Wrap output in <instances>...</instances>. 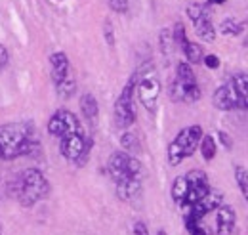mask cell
<instances>
[{
  "label": "cell",
  "mask_w": 248,
  "mask_h": 235,
  "mask_svg": "<svg viewBox=\"0 0 248 235\" xmlns=\"http://www.w3.org/2000/svg\"><path fill=\"white\" fill-rule=\"evenodd\" d=\"M107 172L117 184V193L123 201H132V199L140 197L143 167L134 155H130L126 151L113 153L107 163Z\"/></svg>",
  "instance_id": "cell-1"
},
{
  "label": "cell",
  "mask_w": 248,
  "mask_h": 235,
  "mask_svg": "<svg viewBox=\"0 0 248 235\" xmlns=\"http://www.w3.org/2000/svg\"><path fill=\"white\" fill-rule=\"evenodd\" d=\"M40 147L36 130L31 122L0 124V161H16L32 155Z\"/></svg>",
  "instance_id": "cell-2"
},
{
  "label": "cell",
  "mask_w": 248,
  "mask_h": 235,
  "mask_svg": "<svg viewBox=\"0 0 248 235\" xmlns=\"http://www.w3.org/2000/svg\"><path fill=\"white\" fill-rule=\"evenodd\" d=\"M12 191L17 197L19 205L31 208L38 201L46 199L50 193V182L38 168H27L14 180Z\"/></svg>",
  "instance_id": "cell-3"
},
{
  "label": "cell",
  "mask_w": 248,
  "mask_h": 235,
  "mask_svg": "<svg viewBox=\"0 0 248 235\" xmlns=\"http://www.w3.org/2000/svg\"><path fill=\"white\" fill-rule=\"evenodd\" d=\"M202 134H204L202 126H199V124H191V126L182 128L176 134V138L170 142V146H168V163H170V167H180L187 157H191L199 149Z\"/></svg>",
  "instance_id": "cell-4"
},
{
  "label": "cell",
  "mask_w": 248,
  "mask_h": 235,
  "mask_svg": "<svg viewBox=\"0 0 248 235\" xmlns=\"http://www.w3.org/2000/svg\"><path fill=\"white\" fill-rule=\"evenodd\" d=\"M138 71L132 73V77L128 79V83L124 84L123 92L119 94L117 101H115V120L117 126L128 128L134 124L136 120V107H134V94H136V84H138Z\"/></svg>",
  "instance_id": "cell-5"
},
{
  "label": "cell",
  "mask_w": 248,
  "mask_h": 235,
  "mask_svg": "<svg viewBox=\"0 0 248 235\" xmlns=\"http://www.w3.org/2000/svg\"><path fill=\"white\" fill-rule=\"evenodd\" d=\"M60 149L62 155L77 165H84L88 155H90V138L84 134V130L80 132H73L60 138Z\"/></svg>",
  "instance_id": "cell-6"
},
{
  "label": "cell",
  "mask_w": 248,
  "mask_h": 235,
  "mask_svg": "<svg viewBox=\"0 0 248 235\" xmlns=\"http://www.w3.org/2000/svg\"><path fill=\"white\" fill-rule=\"evenodd\" d=\"M140 79L136 84V94L141 101V105L153 115L156 111V103H158V96H160V81L156 79L155 71L151 73H141L138 71Z\"/></svg>",
  "instance_id": "cell-7"
},
{
  "label": "cell",
  "mask_w": 248,
  "mask_h": 235,
  "mask_svg": "<svg viewBox=\"0 0 248 235\" xmlns=\"http://www.w3.org/2000/svg\"><path fill=\"white\" fill-rule=\"evenodd\" d=\"M223 205V193L219 189L210 187L199 201H195L191 206L184 208V218H193V220H202L206 214L216 212L219 206Z\"/></svg>",
  "instance_id": "cell-8"
},
{
  "label": "cell",
  "mask_w": 248,
  "mask_h": 235,
  "mask_svg": "<svg viewBox=\"0 0 248 235\" xmlns=\"http://www.w3.org/2000/svg\"><path fill=\"white\" fill-rule=\"evenodd\" d=\"M80 130H82V124L78 122L77 115L67 109H58L48 120V134L56 138H63L67 134L80 132Z\"/></svg>",
  "instance_id": "cell-9"
},
{
  "label": "cell",
  "mask_w": 248,
  "mask_h": 235,
  "mask_svg": "<svg viewBox=\"0 0 248 235\" xmlns=\"http://www.w3.org/2000/svg\"><path fill=\"white\" fill-rule=\"evenodd\" d=\"M186 180H187V185H189V189H187V195L186 199H184V203H182V208H187V206H191L195 201H199L208 189H210V182H208V176H206V172H202V170H191V172H187L186 174Z\"/></svg>",
  "instance_id": "cell-10"
},
{
  "label": "cell",
  "mask_w": 248,
  "mask_h": 235,
  "mask_svg": "<svg viewBox=\"0 0 248 235\" xmlns=\"http://www.w3.org/2000/svg\"><path fill=\"white\" fill-rule=\"evenodd\" d=\"M212 101H214V105H216L219 111H233V109L247 111V101H243L237 96V92L231 86V83L217 86L214 96H212Z\"/></svg>",
  "instance_id": "cell-11"
},
{
  "label": "cell",
  "mask_w": 248,
  "mask_h": 235,
  "mask_svg": "<svg viewBox=\"0 0 248 235\" xmlns=\"http://www.w3.org/2000/svg\"><path fill=\"white\" fill-rule=\"evenodd\" d=\"M216 212V235H233L237 224L235 208L231 205H221Z\"/></svg>",
  "instance_id": "cell-12"
},
{
  "label": "cell",
  "mask_w": 248,
  "mask_h": 235,
  "mask_svg": "<svg viewBox=\"0 0 248 235\" xmlns=\"http://www.w3.org/2000/svg\"><path fill=\"white\" fill-rule=\"evenodd\" d=\"M50 65H52V77H54V83H56V86L65 81L67 77H69V58H67V54L65 52H56V54H52L50 56Z\"/></svg>",
  "instance_id": "cell-13"
},
{
  "label": "cell",
  "mask_w": 248,
  "mask_h": 235,
  "mask_svg": "<svg viewBox=\"0 0 248 235\" xmlns=\"http://www.w3.org/2000/svg\"><path fill=\"white\" fill-rule=\"evenodd\" d=\"M193 25H195V33H197V36L201 40H204V42H214L216 40V29H214L208 14L193 19Z\"/></svg>",
  "instance_id": "cell-14"
},
{
  "label": "cell",
  "mask_w": 248,
  "mask_h": 235,
  "mask_svg": "<svg viewBox=\"0 0 248 235\" xmlns=\"http://www.w3.org/2000/svg\"><path fill=\"white\" fill-rule=\"evenodd\" d=\"M78 107H80V113L84 115V118L90 124H95L97 115H99V107H97V100L93 98V94H88V92L82 94L78 100Z\"/></svg>",
  "instance_id": "cell-15"
},
{
  "label": "cell",
  "mask_w": 248,
  "mask_h": 235,
  "mask_svg": "<svg viewBox=\"0 0 248 235\" xmlns=\"http://www.w3.org/2000/svg\"><path fill=\"white\" fill-rule=\"evenodd\" d=\"M176 81H178L182 86L197 84V79H195L193 67H191L187 61H180V63H178V67H176Z\"/></svg>",
  "instance_id": "cell-16"
},
{
  "label": "cell",
  "mask_w": 248,
  "mask_h": 235,
  "mask_svg": "<svg viewBox=\"0 0 248 235\" xmlns=\"http://www.w3.org/2000/svg\"><path fill=\"white\" fill-rule=\"evenodd\" d=\"M199 149H201L204 161H212V159L216 157V151H217V144H216V140H214V136H210V134H202L201 144H199Z\"/></svg>",
  "instance_id": "cell-17"
},
{
  "label": "cell",
  "mask_w": 248,
  "mask_h": 235,
  "mask_svg": "<svg viewBox=\"0 0 248 235\" xmlns=\"http://www.w3.org/2000/svg\"><path fill=\"white\" fill-rule=\"evenodd\" d=\"M187 189H189V185H187L186 176L174 178V184H172L170 193H172V199H174L178 205H182V203H184V199H186V195H187Z\"/></svg>",
  "instance_id": "cell-18"
},
{
  "label": "cell",
  "mask_w": 248,
  "mask_h": 235,
  "mask_svg": "<svg viewBox=\"0 0 248 235\" xmlns=\"http://www.w3.org/2000/svg\"><path fill=\"white\" fill-rule=\"evenodd\" d=\"M182 52H184V56H186L187 63L189 65H197V63H201L202 61V48L199 46V44H195V42H191V40H187V44L182 48Z\"/></svg>",
  "instance_id": "cell-19"
},
{
  "label": "cell",
  "mask_w": 248,
  "mask_h": 235,
  "mask_svg": "<svg viewBox=\"0 0 248 235\" xmlns=\"http://www.w3.org/2000/svg\"><path fill=\"white\" fill-rule=\"evenodd\" d=\"M248 79H247V73H239V75H235L233 79H231V86L235 88L237 92V96L243 100V101H247L248 103Z\"/></svg>",
  "instance_id": "cell-20"
},
{
  "label": "cell",
  "mask_w": 248,
  "mask_h": 235,
  "mask_svg": "<svg viewBox=\"0 0 248 235\" xmlns=\"http://www.w3.org/2000/svg\"><path fill=\"white\" fill-rule=\"evenodd\" d=\"M221 33L223 34H231V36H237V34H241L243 29H245V23H239L235 17H227V19H223L221 21Z\"/></svg>",
  "instance_id": "cell-21"
},
{
  "label": "cell",
  "mask_w": 248,
  "mask_h": 235,
  "mask_svg": "<svg viewBox=\"0 0 248 235\" xmlns=\"http://www.w3.org/2000/svg\"><path fill=\"white\" fill-rule=\"evenodd\" d=\"M170 34H172V42L176 44V46H180V50L184 48L187 44V34H186V27H184V23H174V29L170 31Z\"/></svg>",
  "instance_id": "cell-22"
},
{
  "label": "cell",
  "mask_w": 248,
  "mask_h": 235,
  "mask_svg": "<svg viewBox=\"0 0 248 235\" xmlns=\"http://www.w3.org/2000/svg\"><path fill=\"white\" fill-rule=\"evenodd\" d=\"M235 182L243 193V197H248V172L245 167H235Z\"/></svg>",
  "instance_id": "cell-23"
},
{
  "label": "cell",
  "mask_w": 248,
  "mask_h": 235,
  "mask_svg": "<svg viewBox=\"0 0 248 235\" xmlns=\"http://www.w3.org/2000/svg\"><path fill=\"white\" fill-rule=\"evenodd\" d=\"M186 220V228L189 235H210L208 230L202 226V220H193V218H184Z\"/></svg>",
  "instance_id": "cell-24"
},
{
  "label": "cell",
  "mask_w": 248,
  "mask_h": 235,
  "mask_svg": "<svg viewBox=\"0 0 248 235\" xmlns=\"http://www.w3.org/2000/svg\"><path fill=\"white\" fill-rule=\"evenodd\" d=\"M121 144H123L124 151H140V142L132 132H124L123 138H121Z\"/></svg>",
  "instance_id": "cell-25"
},
{
  "label": "cell",
  "mask_w": 248,
  "mask_h": 235,
  "mask_svg": "<svg viewBox=\"0 0 248 235\" xmlns=\"http://www.w3.org/2000/svg\"><path fill=\"white\" fill-rule=\"evenodd\" d=\"M56 88L60 90V94H62V96L69 98V96H71V94H73V92L77 90V83H75V79H73V77L69 75V77H67L65 81H62V83H60V84H58Z\"/></svg>",
  "instance_id": "cell-26"
},
{
  "label": "cell",
  "mask_w": 248,
  "mask_h": 235,
  "mask_svg": "<svg viewBox=\"0 0 248 235\" xmlns=\"http://www.w3.org/2000/svg\"><path fill=\"white\" fill-rule=\"evenodd\" d=\"M204 14H208V8L204 4H189L187 6V16H189L191 21L201 17V16H204Z\"/></svg>",
  "instance_id": "cell-27"
},
{
  "label": "cell",
  "mask_w": 248,
  "mask_h": 235,
  "mask_svg": "<svg viewBox=\"0 0 248 235\" xmlns=\"http://www.w3.org/2000/svg\"><path fill=\"white\" fill-rule=\"evenodd\" d=\"M107 4L117 14H126L128 12V0H107Z\"/></svg>",
  "instance_id": "cell-28"
},
{
  "label": "cell",
  "mask_w": 248,
  "mask_h": 235,
  "mask_svg": "<svg viewBox=\"0 0 248 235\" xmlns=\"http://www.w3.org/2000/svg\"><path fill=\"white\" fill-rule=\"evenodd\" d=\"M103 34H105L107 44H109V46H115V31H113V23H111V19H105Z\"/></svg>",
  "instance_id": "cell-29"
},
{
  "label": "cell",
  "mask_w": 248,
  "mask_h": 235,
  "mask_svg": "<svg viewBox=\"0 0 248 235\" xmlns=\"http://www.w3.org/2000/svg\"><path fill=\"white\" fill-rule=\"evenodd\" d=\"M201 63H204L208 69H217L219 67V58H217L216 54H210V56H202V61Z\"/></svg>",
  "instance_id": "cell-30"
},
{
  "label": "cell",
  "mask_w": 248,
  "mask_h": 235,
  "mask_svg": "<svg viewBox=\"0 0 248 235\" xmlns=\"http://www.w3.org/2000/svg\"><path fill=\"white\" fill-rule=\"evenodd\" d=\"M132 235H149V230H147L145 222H141V220L134 222V226H132Z\"/></svg>",
  "instance_id": "cell-31"
},
{
  "label": "cell",
  "mask_w": 248,
  "mask_h": 235,
  "mask_svg": "<svg viewBox=\"0 0 248 235\" xmlns=\"http://www.w3.org/2000/svg\"><path fill=\"white\" fill-rule=\"evenodd\" d=\"M8 61H10V54H8L6 46H4V44H0V71H4V69H6Z\"/></svg>",
  "instance_id": "cell-32"
},
{
  "label": "cell",
  "mask_w": 248,
  "mask_h": 235,
  "mask_svg": "<svg viewBox=\"0 0 248 235\" xmlns=\"http://www.w3.org/2000/svg\"><path fill=\"white\" fill-rule=\"evenodd\" d=\"M219 140H221V144L227 147V149H231V140H229V136L225 132H219Z\"/></svg>",
  "instance_id": "cell-33"
},
{
  "label": "cell",
  "mask_w": 248,
  "mask_h": 235,
  "mask_svg": "<svg viewBox=\"0 0 248 235\" xmlns=\"http://www.w3.org/2000/svg\"><path fill=\"white\" fill-rule=\"evenodd\" d=\"M156 235H168V234H166L164 230H158V232H156Z\"/></svg>",
  "instance_id": "cell-34"
},
{
  "label": "cell",
  "mask_w": 248,
  "mask_h": 235,
  "mask_svg": "<svg viewBox=\"0 0 248 235\" xmlns=\"http://www.w3.org/2000/svg\"><path fill=\"white\" fill-rule=\"evenodd\" d=\"M210 2H216V4H221V2H225V0H210Z\"/></svg>",
  "instance_id": "cell-35"
},
{
  "label": "cell",
  "mask_w": 248,
  "mask_h": 235,
  "mask_svg": "<svg viewBox=\"0 0 248 235\" xmlns=\"http://www.w3.org/2000/svg\"><path fill=\"white\" fill-rule=\"evenodd\" d=\"M0 234H2V226H0Z\"/></svg>",
  "instance_id": "cell-36"
}]
</instances>
